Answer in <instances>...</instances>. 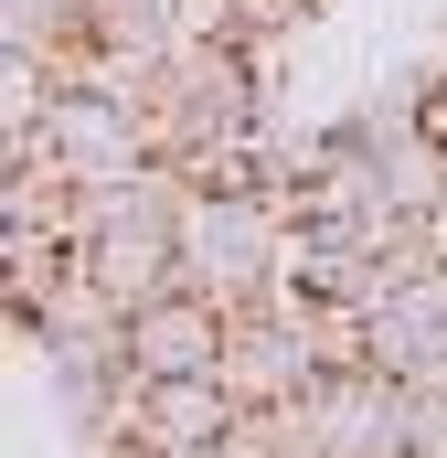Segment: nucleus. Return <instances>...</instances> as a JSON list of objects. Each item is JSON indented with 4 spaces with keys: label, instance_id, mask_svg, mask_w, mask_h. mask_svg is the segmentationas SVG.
<instances>
[{
    "label": "nucleus",
    "instance_id": "1",
    "mask_svg": "<svg viewBox=\"0 0 447 458\" xmlns=\"http://www.w3.org/2000/svg\"><path fill=\"white\" fill-rule=\"evenodd\" d=\"M139 107H149V149L192 171V160H214V149L266 128V54H245V43H171L160 75L139 86Z\"/></svg>",
    "mask_w": 447,
    "mask_h": 458
},
{
    "label": "nucleus",
    "instance_id": "7",
    "mask_svg": "<svg viewBox=\"0 0 447 458\" xmlns=\"http://www.w3.org/2000/svg\"><path fill=\"white\" fill-rule=\"evenodd\" d=\"M362 342H373L384 373H437L447 362V267L384 288V299H362Z\"/></svg>",
    "mask_w": 447,
    "mask_h": 458
},
{
    "label": "nucleus",
    "instance_id": "3",
    "mask_svg": "<svg viewBox=\"0 0 447 458\" xmlns=\"http://www.w3.org/2000/svg\"><path fill=\"white\" fill-rule=\"evenodd\" d=\"M32 149H43L64 182H107V171L160 160V149H149V107L117 97V86H54V107H43V128H32ZM32 149H11V160H32Z\"/></svg>",
    "mask_w": 447,
    "mask_h": 458
},
{
    "label": "nucleus",
    "instance_id": "5",
    "mask_svg": "<svg viewBox=\"0 0 447 458\" xmlns=\"http://www.w3.org/2000/svg\"><path fill=\"white\" fill-rule=\"evenodd\" d=\"M234 394H224V373H139V394H128V448L171 458V448H224L234 437Z\"/></svg>",
    "mask_w": 447,
    "mask_h": 458
},
{
    "label": "nucleus",
    "instance_id": "2",
    "mask_svg": "<svg viewBox=\"0 0 447 458\" xmlns=\"http://www.w3.org/2000/svg\"><path fill=\"white\" fill-rule=\"evenodd\" d=\"M288 203L277 192H245V182H192V214H181V288H203L224 310H256L277 277H288Z\"/></svg>",
    "mask_w": 447,
    "mask_h": 458
},
{
    "label": "nucleus",
    "instance_id": "8",
    "mask_svg": "<svg viewBox=\"0 0 447 458\" xmlns=\"http://www.w3.org/2000/svg\"><path fill=\"white\" fill-rule=\"evenodd\" d=\"M75 267L107 288L117 310H149V299L181 288V225H107V234L75 245Z\"/></svg>",
    "mask_w": 447,
    "mask_h": 458
},
{
    "label": "nucleus",
    "instance_id": "4",
    "mask_svg": "<svg viewBox=\"0 0 447 458\" xmlns=\"http://www.w3.org/2000/svg\"><path fill=\"white\" fill-rule=\"evenodd\" d=\"M214 373H224V394L256 416V405H299L331 362L309 352V331H299L288 310H234V331H224V362H214Z\"/></svg>",
    "mask_w": 447,
    "mask_h": 458
},
{
    "label": "nucleus",
    "instance_id": "6",
    "mask_svg": "<svg viewBox=\"0 0 447 458\" xmlns=\"http://www.w3.org/2000/svg\"><path fill=\"white\" fill-rule=\"evenodd\" d=\"M224 331H234L224 299L171 288V299L128 310V373H214V362H224Z\"/></svg>",
    "mask_w": 447,
    "mask_h": 458
}]
</instances>
